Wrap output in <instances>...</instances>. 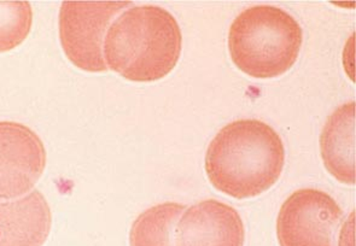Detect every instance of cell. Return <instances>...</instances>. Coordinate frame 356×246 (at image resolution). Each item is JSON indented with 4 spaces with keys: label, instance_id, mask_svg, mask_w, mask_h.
Masks as SVG:
<instances>
[{
    "label": "cell",
    "instance_id": "obj_1",
    "mask_svg": "<svg viewBox=\"0 0 356 246\" xmlns=\"http://www.w3.org/2000/svg\"><path fill=\"white\" fill-rule=\"evenodd\" d=\"M285 163L283 140L260 120L226 124L210 142L206 173L210 183L227 196L248 199L268 191L280 179Z\"/></svg>",
    "mask_w": 356,
    "mask_h": 246
},
{
    "label": "cell",
    "instance_id": "obj_2",
    "mask_svg": "<svg viewBox=\"0 0 356 246\" xmlns=\"http://www.w3.org/2000/svg\"><path fill=\"white\" fill-rule=\"evenodd\" d=\"M105 64L133 82H155L178 63L183 35L169 11L155 6H133L110 24L104 39Z\"/></svg>",
    "mask_w": 356,
    "mask_h": 246
},
{
    "label": "cell",
    "instance_id": "obj_3",
    "mask_svg": "<svg viewBox=\"0 0 356 246\" xmlns=\"http://www.w3.org/2000/svg\"><path fill=\"white\" fill-rule=\"evenodd\" d=\"M302 39L301 26L291 15L272 5H256L242 11L229 26V55L249 76L277 78L296 63Z\"/></svg>",
    "mask_w": 356,
    "mask_h": 246
},
{
    "label": "cell",
    "instance_id": "obj_4",
    "mask_svg": "<svg viewBox=\"0 0 356 246\" xmlns=\"http://www.w3.org/2000/svg\"><path fill=\"white\" fill-rule=\"evenodd\" d=\"M131 1H63L60 5V46L72 63L87 73H105L103 55L106 28Z\"/></svg>",
    "mask_w": 356,
    "mask_h": 246
},
{
    "label": "cell",
    "instance_id": "obj_5",
    "mask_svg": "<svg viewBox=\"0 0 356 246\" xmlns=\"http://www.w3.org/2000/svg\"><path fill=\"white\" fill-rule=\"evenodd\" d=\"M343 211L329 193L315 188L293 192L279 210L280 246H336Z\"/></svg>",
    "mask_w": 356,
    "mask_h": 246
},
{
    "label": "cell",
    "instance_id": "obj_6",
    "mask_svg": "<svg viewBox=\"0 0 356 246\" xmlns=\"http://www.w3.org/2000/svg\"><path fill=\"white\" fill-rule=\"evenodd\" d=\"M45 168V146L37 133L22 123L0 121V199L28 195Z\"/></svg>",
    "mask_w": 356,
    "mask_h": 246
},
{
    "label": "cell",
    "instance_id": "obj_7",
    "mask_svg": "<svg viewBox=\"0 0 356 246\" xmlns=\"http://www.w3.org/2000/svg\"><path fill=\"white\" fill-rule=\"evenodd\" d=\"M244 240L241 215L215 199L188 206L174 229V246H244Z\"/></svg>",
    "mask_w": 356,
    "mask_h": 246
},
{
    "label": "cell",
    "instance_id": "obj_8",
    "mask_svg": "<svg viewBox=\"0 0 356 246\" xmlns=\"http://www.w3.org/2000/svg\"><path fill=\"white\" fill-rule=\"evenodd\" d=\"M51 227L52 213L42 192L0 202V246H44Z\"/></svg>",
    "mask_w": 356,
    "mask_h": 246
},
{
    "label": "cell",
    "instance_id": "obj_9",
    "mask_svg": "<svg viewBox=\"0 0 356 246\" xmlns=\"http://www.w3.org/2000/svg\"><path fill=\"white\" fill-rule=\"evenodd\" d=\"M320 154L336 180L355 183V103L349 101L334 110L320 136Z\"/></svg>",
    "mask_w": 356,
    "mask_h": 246
},
{
    "label": "cell",
    "instance_id": "obj_10",
    "mask_svg": "<svg viewBox=\"0 0 356 246\" xmlns=\"http://www.w3.org/2000/svg\"><path fill=\"white\" fill-rule=\"evenodd\" d=\"M186 208L167 202L143 211L129 231V246H174V229Z\"/></svg>",
    "mask_w": 356,
    "mask_h": 246
},
{
    "label": "cell",
    "instance_id": "obj_11",
    "mask_svg": "<svg viewBox=\"0 0 356 246\" xmlns=\"http://www.w3.org/2000/svg\"><path fill=\"white\" fill-rule=\"evenodd\" d=\"M33 23L28 1H0V54L14 50L27 39Z\"/></svg>",
    "mask_w": 356,
    "mask_h": 246
}]
</instances>
